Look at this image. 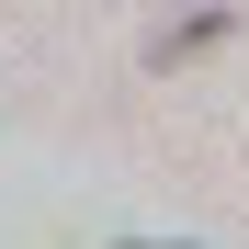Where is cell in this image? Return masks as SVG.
I'll return each instance as SVG.
<instances>
[{
    "label": "cell",
    "instance_id": "obj_1",
    "mask_svg": "<svg viewBox=\"0 0 249 249\" xmlns=\"http://www.w3.org/2000/svg\"><path fill=\"white\" fill-rule=\"evenodd\" d=\"M136 249H181V238H136Z\"/></svg>",
    "mask_w": 249,
    "mask_h": 249
}]
</instances>
